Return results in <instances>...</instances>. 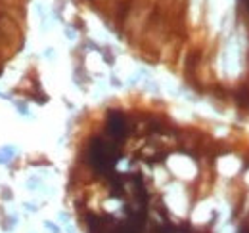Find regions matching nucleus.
<instances>
[{
  "mask_svg": "<svg viewBox=\"0 0 249 233\" xmlns=\"http://www.w3.org/2000/svg\"><path fill=\"white\" fill-rule=\"evenodd\" d=\"M244 4H246V8L249 10V0H244Z\"/></svg>",
  "mask_w": 249,
  "mask_h": 233,
  "instance_id": "obj_3",
  "label": "nucleus"
},
{
  "mask_svg": "<svg viewBox=\"0 0 249 233\" xmlns=\"http://www.w3.org/2000/svg\"><path fill=\"white\" fill-rule=\"evenodd\" d=\"M119 147L117 144H111V142H106V140H100L96 138L92 140V144L89 147V163L98 174L102 176H109L113 174V166L115 163L119 161Z\"/></svg>",
  "mask_w": 249,
  "mask_h": 233,
  "instance_id": "obj_1",
  "label": "nucleus"
},
{
  "mask_svg": "<svg viewBox=\"0 0 249 233\" xmlns=\"http://www.w3.org/2000/svg\"><path fill=\"white\" fill-rule=\"evenodd\" d=\"M107 132L113 140H123L126 136V120L119 111H111L107 116Z\"/></svg>",
  "mask_w": 249,
  "mask_h": 233,
  "instance_id": "obj_2",
  "label": "nucleus"
}]
</instances>
